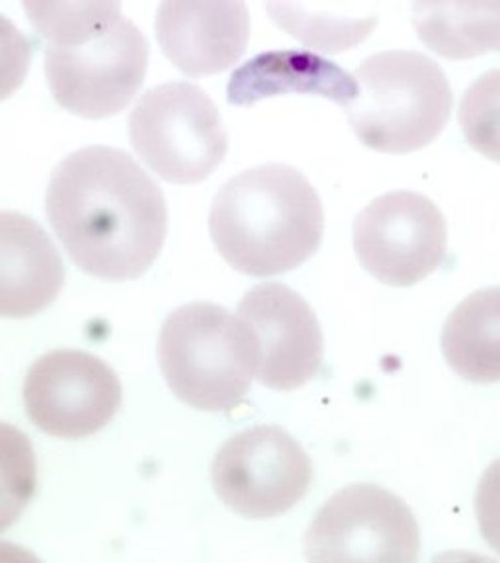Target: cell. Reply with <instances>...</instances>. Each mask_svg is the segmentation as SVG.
Listing matches in <instances>:
<instances>
[{
  "instance_id": "ba28073f",
  "label": "cell",
  "mask_w": 500,
  "mask_h": 563,
  "mask_svg": "<svg viewBox=\"0 0 500 563\" xmlns=\"http://www.w3.org/2000/svg\"><path fill=\"white\" fill-rule=\"evenodd\" d=\"M313 466L308 452L276 424L238 432L211 464V484L221 501L246 519H274L308 495Z\"/></svg>"
},
{
  "instance_id": "9c48e42d",
  "label": "cell",
  "mask_w": 500,
  "mask_h": 563,
  "mask_svg": "<svg viewBox=\"0 0 500 563\" xmlns=\"http://www.w3.org/2000/svg\"><path fill=\"white\" fill-rule=\"evenodd\" d=\"M362 266L387 286H413L436 273L448 253V229L438 206L416 192L384 194L354 221Z\"/></svg>"
},
{
  "instance_id": "6da1fadb",
  "label": "cell",
  "mask_w": 500,
  "mask_h": 563,
  "mask_svg": "<svg viewBox=\"0 0 500 563\" xmlns=\"http://www.w3.org/2000/svg\"><path fill=\"white\" fill-rule=\"evenodd\" d=\"M45 211L70 261L100 280H135L157 261L168 211L125 151L90 145L53 170Z\"/></svg>"
},
{
  "instance_id": "9a60e30c",
  "label": "cell",
  "mask_w": 500,
  "mask_h": 563,
  "mask_svg": "<svg viewBox=\"0 0 500 563\" xmlns=\"http://www.w3.org/2000/svg\"><path fill=\"white\" fill-rule=\"evenodd\" d=\"M266 10L299 44L331 55L366 42L379 20V0H266Z\"/></svg>"
},
{
  "instance_id": "8fae6325",
  "label": "cell",
  "mask_w": 500,
  "mask_h": 563,
  "mask_svg": "<svg viewBox=\"0 0 500 563\" xmlns=\"http://www.w3.org/2000/svg\"><path fill=\"white\" fill-rule=\"evenodd\" d=\"M238 316L255 331L263 386L291 391L309 384L321 368L325 339L313 309L298 291L266 282L246 291Z\"/></svg>"
},
{
  "instance_id": "3957f363",
  "label": "cell",
  "mask_w": 500,
  "mask_h": 563,
  "mask_svg": "<svg viewBox=\"0 0 500 563\" xmlns=\"http://www.w3.org/2000/svg\"><path fill=\"white\" fill-rule=\"evenodd\" d=\"M258 361L255 331L215 303L175 309L158 336V362L173 394L211 413L231 411L245 399Z\"/></svg>"
},
{
  "instance_id": "2e32d148",
  "label": "cell",
  "mask_w": 500,
  "mask_h": 563,
  "mask_svg": "<svg viewBox=\"0 0 500 563\" xmlns=\"http://www.w3.org/2000/svg\"><path fill=\"white\" fill-rule=\"evenodd\" d=\"M413 26L446 59L500 53V0H413Z\"/></svg>"
},
{
  "instance_id": "7a4b0ae2",
  "label": "cell",
  "mask_w": 500,
  "mask_h": 563,
  "mask_svg": "<svg viewBox=\"0 0 500 563\" xmlns=\"http://www.w3.org/2000/svg\"><path fill=\"white\" fill-rule=\"evenodd\" d=\"M323 231L321 198L308 176L290 165L273 163L233 176L211 206L215 249L248 276H278L308 263Z\"/></svg>"
},
{
  "instance_id": "30bf717a",
  "label": "cell",
  "mask_w": 500,
  "mask_h": 563,
  "mask_svg": "<svg viewBox=\"0 0 500 563\" xmlns=\"http://www.w3.org/2000/svg\"><path fill=\"white\" fill-rule=\"evenodd\" d=\"M114 369L85 351L47 352L27 372L26 413L57 439H87L110 424L122 407Z\"/></svg>"
},
{
  "instance_id": "7402d4cb",
  "label": "cell",
  "mask_w": 500,
  "mask_h": 563,
  "mask_svg": "<svg viewBox=\"0 0 500 563\" xmlns=\"http://www.w3.org/2000/svg\"><path fill=\"white\" fill-rule=\"evenodd\" d=\"M475 517L487 545L500 555V457L485 470L475 493Z\"/></svg>"
},
{
  "instance_id": "277c9868",
  "label": "cell",
  "mask_w": 500,
  "mask_h": 563,
  "mask_svg": "<svg viewBox=\"0 0 500 563\" xmlns=\"http://www.w3.org/2000/svg\"><path fill=\"white\" fill-rule=\"evenodd\" d=\"M358 95L346 106L356 137L379 153L431 145L452 114V88L438 63L416 52L371 55L356 69Z\"/></svg>"
},
{
  "instance_id": "5b68a950",
  "label": "cell",
  "mask_w": 500,
  "mask_h": 563,
  "mask_svg": "<svg viewBox=\"0 0 500 563\" xmlns=\"http://www.w3.org/2000/svg\"><path fill=\"white\" fill-rule=\"evenodd\" d=\"M130 140L141 161L173 185L210 178L229 150L218 106L190 82L151 88L132 112Z\"/></svg>"
},
{
  "instance_id": "ffe728a7",
  "label": "cell",
  "mask_w": 500,
  "mask_h": 563,
  "mask_svg": "<svg viewBox=\"0 0 500 563\" xmlns=\"http://www.w3.org/2000/svg\"><path fill=\"white\" fill-rule=\"evenodd\" d=\"M459 125L477 153L500 163V69L485 73L467 88L459 104Z\"/></svg>"
},
{
  "instance_id": "7c38bea8",
  "label": "cell",
  "mask_w": 500,
  "mask_h": 563,
  "mask_svg": "<svg viewBox=\"0 0 500 563\" xmlns=\"http://www.w3.org/2000/svg\"><path fill=\"white\" fill-rule=\"evenodd\" d=\"M155 35L163 55L186 77H210L241 62L251 16L245 0H160Z\"/></svg>"
},
{
  "instance_id": "ac0fdd59",
  "label": "cell",
  "mask_w": 500,
  "mask_h": 563,
  "mask_svg": "<svg viewBox=\"0 0 500 563\" xmlns=\"http://www.w3.org/2000/svg\"><path fill=\"white\" fill-rule=\"evenodd\" d=\"M35 32L53 45H79L114 26L122 0H22Z\"/></svg>"
},
{
  "instance_id": "d6986e66",
  "label": "cell",
  "mask_w": 500,
  "mask_h": 563,
  "mask_svg": "<svg viewBox=\"0 0 500 563\" xmlns=\"http://www.w3.org/2000/svg\"><path fill=\"white\" fill-rule=\"evenodd\" d=\"M37 466L32 442L9 422H0V532L9 530L32 503Z\"/></svg>"
},
{
  "instance_id": "4fadbf2b",
  "label": "cell",
  "mask_w": 500,
  "mask_h": 563,
  "mask_svg": "<svg viewBox=\"0 0 500 563\" xmlns=\"http://www.w3.org/2000/svg\"><path fill=\"white\" fill-rule=\"evenodd\" d=\"M65 264L37 221L0 211V317L35 316L62 294Z\"/></svg>"
},
{
  "instance_id": "e0dca14e",
  "label": "cell",
  "mask_w": 500,
  "mask_h": 563,
  "mask_svg": "<svg viewBox=\"0 0 500 563\" xmlns=\"http://www.w3.org/2000/svg\"><path fill=\"white\" fill-rule=\"evenodd\" d=\"M442 352L459 378L500 382V286L474 291L449 313Z\"/></svg>"
},
{
  "instance_id": "5bb4252c",
  "label": "cell",
  "mask_w": 500,
  "mask_h": 563,
  "mask_svg": "<svg viewBox=\"0 0 500 563\" xmlns=\"http://www.w3.org/2000/svg\"><path fill=\"white\" fill-rule=\"evenodd\" d=\"M286 92L331 98L346 108L358 95V82L338 65L313 53L270 52L233 73L227 100L237 106L255 104Z\"/></svg>"
},
{
  "instance_id": "44dd1931",
  "label": "cell",
  "mask_w": 500,
  "mask_h": 563,
  "mask_svg": "<svg viewBox=\"0 0 500 563\" xmlns=\"http://www.w3.org/2000/svg\"><path fill=\"white\" fill-rule=\"evenodd\" d=\"M32 45L9 18L0 14V102L12 97L26 80Z\"/></svg>"
},
{
  "instance_id": "8992f818",
  "label": "cell",
  "mask_w": 500,
  "mask_h": 563,
  "mask_svg": "<svg viewBox=\"0 0 500 563\" xmlns=\"http://www.w3.org/2000/svg\"><path fill=\"white\" fill-rule=\"evenodd\" d=\"M149 44L127 18L79 45H52L45 75L53 98L70 114L102 120L120 114L140 92Z\"/></svg>"
},
{
  "instance_id": "52a82bcc",
  "label": "cell",
  "mask_w": 500,
  "mask_h": 563,
  "mask_svg": "<svg viewBox=\"0 0 500 563\" xmlns=\"http://www.w3.org/2000/svg\"><path fill=\"white\" fill-rule=\"evenodd\" d=\"M303 544L311 562L413 563L421 530L403 499L379 485L356 484L319 509Z\"/></svg>"
}]
</instances>
